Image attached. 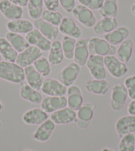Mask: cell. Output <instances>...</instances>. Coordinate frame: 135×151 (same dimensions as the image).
Segmentation results:
<instances>
[{"instance_id": "obj_1", "label": "cell", "mask_w": 135, "mask_h": 151, "mask_svg": "<svg viewBox=\"0 0 135 151\" xmlns=\"http://www.w3.org/2000/svg\"><path fill=\"white\" fill-rule=\"evenodd\" d=\"M0 78L11 83L21 84L25 80L24 68L15 63L1 61L0 63Z\"/></svg>"}, {"instance_id": "obj_2", "label": "cell", "mask_w": 135, "mask_h": 151, "mask_svg": "<svg viewBox=\"0 0 135 151\" xmlns=\"http://www.w3.org/2000/svg\"><path fill=\"white\" fill-rule=\"evenodd\" d=\"M88 49L90 55H99L103 57L115 55L117 50L115 46L99 37L91 38L88 42Z\"/></svg>"}, {"instance_id": "obj_3", "label": "cell", "mask_w": 135, "mask_h": 151, "mask_svg": "<svg viewBox=\"0 0 135 151\" xmlns=\"http://www.w3.org/2000/svg\"><path fill=\"white\" fill-rule=\"evenodd\" d=\"M129 98L127 89L125 84L117 83L112 88L110 106L113 111H121L125 107Z\"/></svg>"}, {"instance_id": "obj_4", "label": "cell", "mask_w": 135, "mask_h": 151, "mask_svg": "<svg viewBox=\"0 0 135 151\" xmlns=\"http://www.w3.org/2000/svg\"><path fill=\"white\" fill-rule=\"evenodd\" d=\"M81 66L75 63L68 64L58 74L57 79L66 87H70L74 85V82L80 75Z\"/></svg>"}, {"instance_id": "obj_5", "label": "cell", "mask_w": 135, "mask_h": 151, "mask_svg": "<svg viewBox=\"0 0 135 151\" xmlns=\"http://www.w3.org/2000/svg\"><path fill=\"white\" fill-rule=\"evenodd\" d=\"M86 66L93 79L103 80L107 76L104 64V57L99 55H90Z\"/></svg>"}, {"instance_id": "obj_6", "label": "cell", "mask_w": 135, "mask_h": 151, "mask_svg": "<svg viewBox=\"0 0 135 151\" xmlns=\"http://www.w3.org/2000/svg\"><path fill=\"white\" fill-rule=\"evenodd\" d=\"M96 106L92 103H83L78 111L75 123L81 129H87L90 125L93 117Z\"/></svg>"}, {"instance_id": "obj_7", "label": "cell", "mask_w": 135, "mask_h": 151, "mask_svg": "<svg viewBox=\"0 0 135 151\" xmlns=\"http://www.w3.org/2000/svg\"><path fill=\"white\" fill-rule=\"evenodd\" d=\"M42 55V51L33 45H30L23 52L18 54L15 63L18 65L25 68L33 65L34 63Z\"/></svg>"}, {"instance_id": "obj_8", "label": "cell", "mask_w": 135, "mask_h": 151, "mask_svg": "<svg viewBox=\"0 0 135 151\" xmlns=\"http://www.w3.org/2000/svg\"><path fill=\"white\" fill-rule=\"evenodd\" d=\"M104 64L108 72L115 78H122L129 72V68L126 64L114 55L105 56Z\"/></svg>"}, {"instance_id": "obj_9", "label": "cell", "mask_w": 135, "mask_h": 151, "mask_svg": "<svg viewBox=\"0 0 135 151\" xmlns=\"http://www.w3.org/2000/svg\"><path fill=\"white\" fill-rule=\"evenodd\" d=\"M72 14L78 22L87 28L93 27L97 23L96 17L91 10L82 5H76Z\"/></svg>"}, {"instance_id": "obj_10", "label": "cell", "mask_w": 135, "mask_h": 151, "mask_svg": "<svg viewBox=\"0 0 135 151\" xmlns=\"http://www.w3.org/2000/svg\"><path fill=\"white\" fill-rule=\"evenodd\" d=\"M40 90L48 96H63L67 93V87L58 80L51 78L45 79Z\"/></svg>"}, {"instance_id": "obj_11", "label": "cell", "mask_w": 135, "mask_h": 151, "mask_svg": "<svg viewBox=\"0 0 135 151\" xmlns=\"http://www.w3.org/2000/svg\"><path fill=\"white\" fill-rule=\"evenodd\" d=\"M68 106L65 96H48L42 99L40 108L47 113H52Z\"/></svg>"}, {"instance_id": "obj_12", "label": "cell", "mask_w": 135, "mask_h": 151, "mask_svg": "<svg viewBox=\"0 0 135 151\" xmlns=\"http://www.w3.org/2000/svg\"><path fill=\"white\" fill-rule=\"evenodd\" d=\"M89 40L90 39L83 38V39H80L76 40V43H75L73 58H74V63L81 67L86 65L88 58L90 56L88 49Z\"/></svg>"}, {"instance_id": "obj_13", "label": "cell", "mask_w": 135, "mask_h": 151, "mask_svg": "<svg viewBox=\"0 0 135 151\" xmlns=\"http://www.w3.org/2000/svg\"><path fill=\"white\" fill-rule=\"evenodd\" d=\"M25 39L30 45L39 48L42 52H48L52 45V42L45 37L37 29H34L25 35Z\"/></svg>"}, {"instance_id": "obj_14", "label": "cell", "mask_w": 135, "mask_h": 151, "mask_svg": "<svg viewBox=\"0 0 135 151\" xmlns=\"http://www.w3.org/2000/svg\"><path fill=\"white\" fill-rule=\"evenodd\" d=\"M0 13L9 21L19 19L23 17V7L11 2L9 0L0 1Z\"/></svg>"}, {"instance_id": "obj_15", "label": "cell", "mask_w": 135, "mask_h": 151, "mask_svg": "<svg viewBox=\"0 0 135 151\" xmlns=\"http://www.w3.org/2000/svg\"><path fill=\"white\" fill-rule=\"evenodd\" d=\"M56 124L50 119H48L41 125H40L32 134L33 140L40 142H47L52 136L55 129Z\"/></svg>"}, {"instance_id": "obj_16", "label": "cell", "mask_w": 135, "mask_h": 151, "mask_svg": "<svg viewBox=\"0 0 135 151\" xmlns=\"http://www.w3.org/2000/svg\"><path fill=\"white\" fill-rule=\"evenodd\" d=\"M115 130L119 139L126 134L135 133V116L129 115L120 117L115 123Z\"/></svg>"}, {"instance_id": "obj_17", "label": "cell", "mask_w": 135, "mask_h": 151, "mask_svg": "<svg viewBox=\"0 0 135 151\" xmlns=\"http://www.w3.org/2000/svg\"><path fill=\"white\" fill-rule=\"evenodd\" d=\"M33 25L35 29L39 30L50 41H55L60 32L58 27L52 25L51 23L45 21L42 17L34 20Z\"/></svg>"}, {"instance_id": "obj_18", "label": "cell", "mask_w": 135, "mask_h": 151, "mask_svg": "<svg viewBox=\"0 0 135 151\" xmlns=\"http://www.w3.org/2000/svg\"><path fill=\"white\" fill-rule=\"evenodd\" d=\"M76 116L75 111L66 107L52 113L50 115V119L56 125H66L75 122Z\"/></svg>"}, {"instance_id": "obj_19", "label": "cell", "mask_w": 135, "mask_h": 151, "mask_svg": "<svg viewBox=\"0 0 135 151\" xmlns=\"http://www.w3.org/2000/svg\"><path fill=\"white\" fill-rule=\"evenodd\" d=\"M48 119V113L41 108L29 109L24 113L22 117L23 122L29 125H40Z\"/></svg>"}, {"instance_id": "obj_20", "label": "cell", "mask_w": 135, "mask_h": 151, "mask_svg": "<svg viewBox=\"0 0 135 151\" xmlns=\"http://www.w3.org/2000/svg\"><path fill=\"white\" fill-rule=\"evenodd\" d=\"M59 31L65 36L74 39H79L82 35V29L75 23L73 19L69 17H64L59 26Z\"/></svg>"}, {"instance_id": "obj_21", "label": "cell", "mask_w": 135, "mask_h": 151, "mask_svg": "<svg viewBox=\"0 0 135 151\" xmlns=\"http://www.w3.org/2000/svg\"><path fill=\"white\" fill-rule=\"evenodd\" d=\"M68 107L74 111H78L83 104L82 90L76 85L70 86L67 90Z\"/></svg>"}, {"instance_id": "obj_22", "label": "cell", "mask_w": 135, "mask_h": 151, "mask_svg": "<svg viewBox=\"0 0 135 151\" xmlns=\"http://www.w3.org/2000/svg\"><path fill=\"white\" fill-rule=\"evenodd\" d=\"M25 80L27 83L34 90L39 91L42 86L45 78L37 72L33 65H31L24 68Z\"/></svg>"}, {"instance_id": "obj_23", "label": "cell", "mask_w": 135, "mask_h": 151, "mask_svg": "<svg viewBox=\"0 0 135 151\" xmlns=\"http://www.w3.org/2000/svg\"><path fill=\"white\" fill-rule=\"evenodd\" d=\"M19 94L21 98L24 100L35 105L40 104L43 99L41 93L31 87L27 83L23 82L21 83Z\"/></svg>"}, {"instance_id": "obj_24", "label": "cell", "mask_w": 135, "mask_h": 151, "mask_svg": "<svg viewBox=\"0 0 135 151\" xmlns=\"http://www.w3.org/2000/svg\"><path fill=\"white\" fill-rule=\"evenodd\" d=\"M7 29L11 33L26 35L34 29V25L28 20L19 19L9 21L7 24Z\"/></svg>"}, {"instance_id": "obj_25", "label": "cell", "mask_w": 135, "mask_h": 151, "mask_svg": "<svg viewBox=\"0 0 135 151\" xmlns=\"http://www.w3.org/2000/svg\"><path fill=\"white\" fill-rule=\"evenodd\" d=\"M85 88L91 93L104 96L109 90V84L105 79L89 80L85 83Z\"/></svg>"}, {"instance_id": "obj_26", "label": "cell", "mask_w": 135, "mask_h": 151, "mask_svg": "<svg viewBox=\"0 0 135 151\" xmlns=\"http://www.w3.org/2000/svg\"><path fill=\"white\" fill-rule=\"evenodd\" d=\"M130 35V31L126 27H118L115 30L105 35V39L112 45H120Z\"/></svg>"}, {"instance_id": "obj_27", "label": "cell", "mask_w": 135, "mask_h": 151, "mask_svg": "<svg viewBox=\"0 0 135 151\" xmlns=\"http://www.w3.org/2000/svg\"><path fill=\"white\" fill-rule=\"evenodd\" d=\"M118 27L115 17H103L93 27L94 33L97 35H105Z\"/></svg>"}, {"instance_id": "obj_28", "label": "cell", "mask_w": 135, "mask_h": 151, "mask_svg": "<svg viewBox=\"0 0 135 151\" xmlns=\"http://www.w3.org/2000/svg\"><path fill=\"white\" fill-rule=\"evenodd\" d=\"M133 42L131 39H125L120 44L117 50V57L118 60L123 63H126L130 61L133 55Z\"/></svg>"}, {"instance_id": "obj_29", "label": "cell", "mask_w": 135, "mask_h": 151, "mask_svg": "<svg viewBox=\"0 0 135 151\" xmlns=\"http://www.w3.org/2000/svg\"><path fill=\"white\" fill-rule=\"evenodd\" d=\"M5 39L9 42L12 47L15 48L17 52H21L27 48L30 45L25 37L21 35V34L11 33L8 31L5 34Z\"/></svg>"}, {"instance_id": "obj_30", "label": "cell", "mask_w": 135, "mask_h": 151, "mask_svg": "<svg viewBox=\"0 0 135 151\" xmlns=\"http://www.w3.org/2000/svg\"><path fill=\"white\" fill-rule=\"evenodd\" d=\"M64 55L61 42L55 40L52 42L48 56V60L52 65H57L62 63Z\"/></svg>"}, {"instance_id": "obj_31", "label": "cell", "mask_w": 135, "mask_h": 151, "mask_svg": "<svg viewBox=\"0 0 135 151\" xmlns=\"http://www.w3.org/2000/svg\"><path fill=\"white\" fill-rule=\"evenodd\" d=\"M0 54L5 61L15 63L18 52L5 38H0Z\"/></svg>"}, {"instance_id": "obj_32", "label": "cell", "mask_w": 135, "mask_h": 151, "mask_svg": "<svg viewBox=\"0 0 135 151\" xmlns=\"http://www.w3.org/2000/svg\"><path fill=\"white\" fill-rule=\"evenodd\" d=\"M99 13L103 17H116L118 15L117 0H104Z\"/></svg>"}, {"instance_id": "obj_33", "label": "cell", "mask_w": 135, "mask_h": 151, "mask_svg": "<svg viewBox=\"0 0 135 151\" xmlns=\"http://www.w3.org/2000/svg\"><path fill=\"white\" fill-rule=\"evenodd\" d=\"M43 0H29L27 4L28 14L33 20L40 18L43 12Z\"/></svg>"}, {"instance_id": "obj_34", "label": "cell", "mask_w": 135, "mask_h": 151, "mask_svg": "<svg viewBox=\"0 0 135 151\" xmlns=\"http://www.w3.org/2000/svg\"><path fill=\"white\" fill-rule=\"evenodd\" d=\"M75 43H76V39L68 36L64 37L62 40L61 44L64 57L68 60H71L74 58Z\"/></svg>"}, {"instance_id": "obj_35", "label": "cell", "mask_w": 135, "mask_h": 151, "mask_svg": "<svg viewBox=\"0 0 135 151\" xmlns=\"http://www.w3.org/2000/svg\"><path fill=\"white\" fill-rule=\"evenodd\" d=\"M118 151H135V135L129 133L121 139L118 144Z\"/></svg>"}, {"instance_id": "obj_36", "label": "cell", "mask_w": 135, "mask_h": 151, "mask_svg": "<svg viewBox=\"0 0 135 151\" xmlns=\"http://www.w3.org/2000/svg\"><path fill=\"white\" fill-rule=\"evenodd\" d=\"M33 65L37 72H39L43 77L48 76L51 73L50 64L48 59L44 56L40 57L34 62Z\"/></svg>"}, {"instance_id": "obj_37", "label": "cell", "mask_w": 135, "mask_h": 151, "mask_svg": "<svg viewBox=\"0 0 135 151\" xmlns=\"http://www.w3.org/2000/svg\"><path fill=\"white\" fill-rule=\"evenodd\" d=\"M41 17L45 21L56 27L60 26L62 21L63 19L62 15L60 12H52V11L47 9L42 12Z\"/></svg>"}, {"instance_id": "obj_38", "label": "cell", "mask_w": 135, "mask_h": 151, "mask_svg": "<svg viewBox=\"0 0 135 151\" xmlns=\"http://www.w3.org/2000/svg\"><path fill=\"white\" fill-rule=\"evenodd\" d=\"M125 86L127 89L129 97L131 99H135V75L126 78L125 80Z\"/></svg>"}, {"instance_id": "obj_39", "label": "cell", "mask_w": 135, "mask_h": 151, "mask_svg": "<svg viewBox=\"0 0 135 151\" xmlns=\"http://www.w3.org/2000/svg\"><path fill=\"white\" fill-rule=\"evenodd\" d=\"M81 5L90 10H99L101 7L104 0H78Z\"/></svg>"}, {"instance_id": "obj_40", "label": "cell", "mask_w": 135, "mask_h": 151, "mask_svg": "<svg viewBox=\"0 0 135 151\" xmlns=\"http://www.w3.org/2000/svg\"><path fill=\"white\" fill-rule=\"evenodd\" d=\"M62 7L67 13H71L76 5L75 0H59Z\"/></svg>"}, {"instance_id": "obj_41", "label": "cell", "mask_w": 135, "mask_h": 151, "mask_svg": "<svg viewBox=\"0 0 135 151\" xmlns=\"http://www.w3.org/2000/svg\"><path fill=\"white\" fill-rule=\"evenodd\" d=\"M43 3L47 10L52 12H57L60 5L59 0H43Z\"/></svg>"}, {"instance_id": "obj_42", "label": "cell", "mask_w": 135, "mask_h": 151, "mask_svg": "<svg viewBox=\"0 0 135 151\" xmlns=\"http://www.w3.org/2000/svg\"><path fill=\"white\" fill-rule=\"evenodd\" d=\"M9 1L14 4L15 5H18V6L23 7L27 6L29 0H9Z\"/></svg>"}, {"instance_id": "obj_43", "label": "cell", "mask_w": 135, "mask_h": 151, "mask_svg": "<svg viewBox=\"0 0 135 151\" xmlns=\"http://www.w3.org/2000/svg\"><path fill=\"white\" fill-rule=\"evenodd\" d=\"M127 111L129 114L135 116V99L132 101L127 107Z\"/></svg>"}, {"instance_id": "obj_44", "label": "cell", "mask_w": 135, "mask_h": 151, "mask_svg": "<svg viewBox=\"0 0 135 151\" xmlns=\"http://www.w3.org/2000/svg\"><path fill=\"white\" fill-rule=\"evenodd\" d=\"M131 10L132 13H133V14L135 16V2L132 4L131 7Z\"/></svg>"}, {"instance_id": "obj_45", "label": "cell", "mask_w": 135, "mask_h": 151, "mask_svg": "<svg viewBox=\"0 0 135 151\" xmlns=\"http://www.w3.org/2000/svg\"><path fill=\"white\" fill-rule=\"evenodd\" d=\"M101 151H115L112 149H109V148H105V149H103Z\"/></svg>"}, {"instance_id": "obj_46", "label": "cell", "mask_w": 135, "mask_h": 151, "mask_svg": "<svg viewBox=\"0 0 135 151\" xmlns=\"http://www.w3.org/2000/svg\"><path fill=\"white\" fill-rule=\"evenodd\" d=\"M3 109H4V105L1 103V101H0V112L2 111Z\"/></svg>"}, {"instance_id": "obj_47", "label": "cell", "mask_w": 135, "mask_h": 151, "mask_svg": "<svg viewBox=\"0 0 135 151\" xmlns=\"http://www.w3.org/2000/svg\"><path fill=\"white\" fill-rule=\"evenodd\" d=\"M1 61H3V58H2V56L1 54H0V63H1Z\"/></svg>"}, {"instance_id": "obj_48", "label": "cell", "mask_w": 135, "mask_h": 151, "mask_svg": "<svg viewBox=\"0 0 135 151\" xmlns=\"http://www.w3.org/2000/svg\"><path fill=\"white\" fill-rule=\"evenodd\" d=\"M21 151H34V150H30V149H24L23 150Z\"/></svg>"}, {"instance_id": "obj_49", "label": "cell", "mask_w": 135, "mask_h": 151, "mask_svg": "<svg viewBox=\"0 0 135 151\" xmlns=\"http://www.w3.org/2000/svg\"><path fill=\"white\" fill-rule=\"evenodd\" d=\"M1 125H2V123H1V121H0V128L1 127Z\"/></svg>"}]
</instances>
